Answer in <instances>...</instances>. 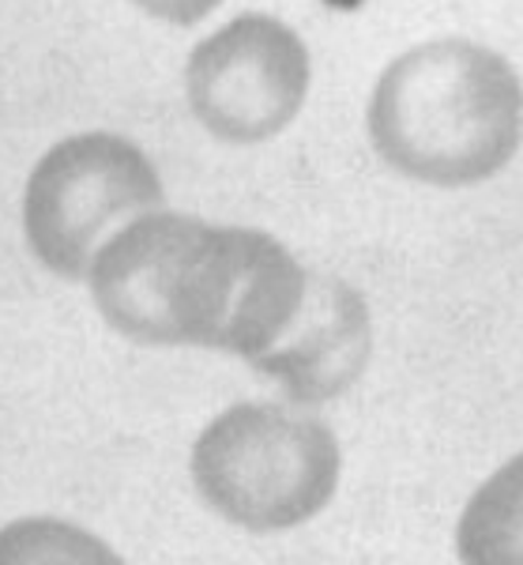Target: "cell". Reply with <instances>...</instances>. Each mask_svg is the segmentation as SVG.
Instances as JSON below:
<instances>
[{"mask_svg":"<svg viewBox=\"0 0 523 565\" xmlns=\"http://www.w3.org/2000/svg\"><path fill=\"white\" fill-rule=\"evenodd\" d=\"M87 282L103 321L125 340L256 362L298 317L309 271L264 231L154 207L109 234Z\"/></svg>","mask_w":523,"mask_h":565,"instance_id":"6da1fadb","label":"cell"},{"mask_svg":"<svg viewBox=\"0 0 523 565\" xmlns=\"http://www.w3.org/2000/svg\"><path fill=\"white\" fill-rule=\"evenodd\" d=\"M377 159L399 178L467 189L501 174L523 143V79L471 39H429L381 68L365 106Z\"/></svg>","mask_w":523,"mask_h":565,"instance_id":"7a4b0ae2","label":"cell"},{"mask_svg":"<svg viewBox=\"0 0 523 565\" xmlns=\"http://www.w3.org/2000/svg\"><path fill=\"white\" fill-rule=\"evenodd\" d=\"M192 487L245 532H287L332 501L343 452L332 426L282 404H234L192 445Z\"/></svg>","mask_w":523,"mask_h":565,"instance_id":"3957f363","label":"cell"},{"mask_svg":"<svg viewBox=\"0 0 523 565\" xmlns=\"http://www.w3.org/2000/svg\"><path fill=\"white\" fill-rule=\"evenodd\" d=\"M167 207V189L128 136L76 132L34 162L23 189V234L34 260L61 279H87L117 223Z\"/></svg>","mask_w":523,"mask_h":565,"instance_id":"277c9868","label":"cell"},{"mask_svg":"<svg viewBox=\"0 0 523 565\" xmlns=\"http://www.w3.org/2000/svg\"><path fill=\"white\" fill-rule=\"evenodd\" d=\"M313 61L301 34L279 15L245 12L192 45L185 98L200 129L223 143L275 140L301 114Z\"/></svg>","mask_w":523,"mask_h":565,"instance_id":"5b68a950","label":"cell"},{"mask_svg":"<svg viewBox=\"0 0 523 565\" xmlns=\"http://www.w3.org/2000/svg\"><path fill=\"white\" fill-rule=\"evenodd\" d=\"M373 321L365 298L335 276H309L306 302L287 335L253 362L301 407L343 396L370 366Z\"/></svg>","mask_w":523,"mask_h":565,"instance_id":"8992f818","label":"cell"},{"mask_svg":"<svg viewBox=\"0 0 523 565\" xmlns=\"http://www.w3.org/2000/svg\"><path fill=\"white\" fill-rule=\"evenodd\" d=\"M463 565H523V452L474 490L460 516Z\"/></svg>","mask_w":523,"mask_h":565,"instance_id":"52a82bcc","label":"cell"},{"mask_svg":"<svg viewBox=\"0 0 523 565\" xmlns=\"http://www.w3.org/2000/svg\"><path fill=\"white\" fill-rule=\"evenodd\" d=\"M0 565H125L98 535L57 521L23 516L0 527Z\"/></svg>","mask_w":523,"mask_h":565,"instance_id":"ba28073f","label":"cell"},{"mask_svg":"<svg viewBox=\"0 0 523 565\" xmlns=\"http://www.w3.org/2000/svg\"><path fill=\"white\" fill-rule=\"evenodd\" d=\"M132 8H140L143 15L170 26H192L207 20L215 8H223V0H128Z\"/></svg>","mask_w":523,"mask_h":565,"instance_id":"9c48e42d","label":"cell"}]
</instances>
